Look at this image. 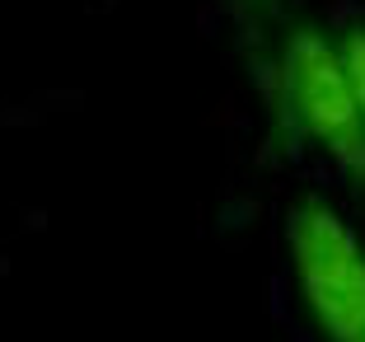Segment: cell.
I'll return each mask as SVG.
<instances>
[{"instance_id": "obj_1", "label": "cell", "mask_w": 365, "mask_h": 342, "mask_svg": "<svg viewBox=\"0 0 365 342\" xmlns=\"http://www.w3.org/2000/svg\"><path fill=\"white\" fill-rule=\"evenodd\" d=\"M272 122L286 146H309L351 188L365 193V118L346 80L337 33L314 19H295L277 43L267 75Z\"/></svg>"}, {"instance_id": "obj_2", "label": "cell", "mask_w": 365, "mask_h": 342, "mask_svg": "<svg viewBox=\"0 0 365 342\" xmlns=\"http://www.w3.org/2000/svg\"><path fill=\"white\" fill-rule=\"evenodd\" d=\"M290 286L319 342H365V244L323 197H300L286 216Z\"/></svg>"}, {"instance_id": "obj_3", "label": "cell", "mask_w": 365, "mask_h": 342, "mask_svg": "<svg viewBox=\"0 0 365 342\" xmlns=\"http://www.w3.org/2000/svg\"><path fill=\"white\" fill-rule=\"evenodd\" d=\"M337 52H342V66H346V80H351V94H356V108L365 118V19L346 24L337 33Z\"/></svg>"}, {"instance_id": "obj_4", "label": "cell", "mask_w": 365, "mask_h": 342, "mask_svg": "<svg viewBox=\"0 0 365 342\" xmlns=\"http://www.w3.org/2000/svg\"><path fill=\"white\" fill-rule=\"evenodd\" d=\"M239 5H244V19H262V14H267L272 10V5H277V0H239Z\"/></svg>"}]
</instances>
